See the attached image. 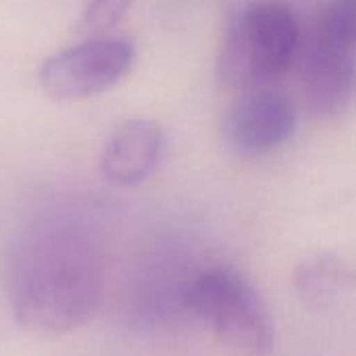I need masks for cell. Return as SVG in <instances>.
Wrapping results in <instances>:
<instances>
[{"instance_id": "obj_7", "label": "cell", "mask_w": 356, "mask_h": 356, "mask_svg": "<svg viewBox=\"0 0 356 356\" xmlns=\"http://www.w3.org/2000/svg\"><path fill=\"white\" fill-rule=\"evenodd\" d=\"M163 154V131L154 121L131 119L106 140L100 156L102 175L117 186H136L148 179Z\"/></svg>"}, {"instance_id": "obj_5", "label": "cell", "mask_w": 356, "mask_h": 356, "mask_svg": "<svg viewBox=\"0 0 356 356\" xmlns=\"http://www.w3.org/2000/svg\"><path fill=\"white\" fill-rule=\"evenodd\" d=\"M355 44L321 25L313 33L302 60L305 100L313 117H338L356 94Z\"/></svg>"}, {"instance_id": "obj_10", "label": "cell", "mask_w": 356, "mask_h": 356, "mask_svg": "<svg viewBox=\"0 0 356 356\" xmlns=\"http://www.w3.org/2000/svg\"><path fill=\"white\" fill-rule=\"evenodd\" d=\"M129 4L131 0H88L81 25L92 31H104L123 19Z\"/></svg>"}, {"instance_id": "obj_8", "label": "cell", "mask_w": 356, "mask_h": 356, "mask_svg": "<svg viewBox=\"0 0 356 356\" xmlns=\"http://www.w3.org/2000/svg\"><path fill=\"white\" fill-rule=\"evenodd\" d=\"M294 284L307 305L332 307L356 290V269L336 254H309L298 263Z\"/></svg>"}, {"instance_id": "obj_3", "label": "cell", "mask_w": 356, "mask_h": 356, "mask_svg": "<svg viewBox=\"0 0 356 356\" xmlns=\"http://www.w3.org/2000/svg\"><path fill=\"white\" fill-rule=\"evenodd\" d=\"M179 302L225 348L259 355L273 346L269 311L250 280L234 267L202 271L181 288Z\"/></svg>"}, {"instance_id": "obj_2", "label": "cell", "mask_w": 356, "mask_h": 356, "mask_svg": "<svg viewBox=\"0 0 356 356\" xmlns=\"http://www.w3.org/2000/svg\"><path fill=\"white\" fill-rule=\"evenodd\" d=\"M300 23L282 0H257L227 23L219 77L225 86L248 90L280 79L300 52Z\"/></svg>"}, {"instance_id": "obj_4", "label": "cell", "mask_w": 356, "mask_h": 356, "mask_svg": "<svg viewBox=\"0 0 356 356\" xmlns=\"http://www.w3.org/2000/svg\"><path fill=\"white\" fill-rule=\"evenodd\" d=\"M134 63L136 48L125 38H92L48 56L38 77L46 96L83 100L117 86Z\"/></svg>"}, {"instance_id": "obj_9", "label": "cell", "mask_w": 356, "mask_h": 356, "mask_svg": "<svg viewBox=\"0 0 356 356\" xmlns=\"http://www.w3.org/2000/svg\"><path fill=\"white\" fill-rule=\"evenodd\" d=\"M319 25L356 46V0H334Z\"/></svg>"}, {"instance_id": "obj_1", "label": "cell", "mask_w": 356, "mask_h": 356, "mask_svg": "<svg viewBox=\"0 0 356 356\" xmlns=\"http://www.w3.org/2000/svg\"><path fill=\"white\" fill-rule=\"evenodd\" d=\"M96 244L75 223L44 221L15 244L8 296L15 319L38 334H67L88 323L102 300Z\"/></svg>"}, {"instance_id": "obj_6", "label": "cell", "mask_w": 356, "mask_h": 356, "mask_svg": "<svg viewBox=\"0 0 356 356\" xmlns=\"http://www.w3.org/2000/svg\"><path fill=\"white\" fill-rule=\"evenodd\" d=\"M296 129L294 104L263 86L248 88L225 119V138L240 154L259 156L284 146Z\"/></svg>"}]
</instances>
